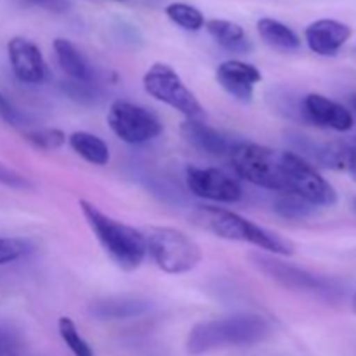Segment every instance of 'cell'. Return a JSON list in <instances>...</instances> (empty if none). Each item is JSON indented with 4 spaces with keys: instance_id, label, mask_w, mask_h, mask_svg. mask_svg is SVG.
Returning <instances> with one entry per match:
<instances>
[{
    "instance_id": "cell-1",
    "label": "cell",
    "mask_w": 356,
    "mask_h": 356,
    "mask_svg": "<svg viewBox=\"0 0 356 356\" xmlns=\"http://www.w3.org/2000/svg\"><path fill=\"white\" fill-rule=\"evenodd\" d=\"M271 323L257 313H236L219 320L197 323L188 336V351L202 355L216 348L250 346L266 339Z\"/></svg>"
},
{
    "instance_id": "cell-2",
    "label": "cell",
    "mask_w": 356,
    "mask_h": 356,
    "mask_svg": "<svg viewBox=\"0 0 356 356\" xmlns=\"http://www.w3.org/2000/svg\"><path fill=\"white\" fill-rule=\"evenodd\" d=\"M79 205L97 242L122 270L132 271L141 266L146 256L145 233L110 218L87 200H80Z\"/></svg>"
},
{
    "instance_id": "cell-3",
    "label": "cell",
    "mask_w": 356,
    "mask_h": 356,
    "mask_svg": "<svg viewBox=\"0 0 356 356\" xmlns=\"http://www.w3.org/2000/svg\"><path fill=\"white\" fill-rule=\"evenodd\" d=\"M191 219L198 228L205 229L219 238L252 243L259 249L278 254V256H291L294 252L291 242L278 236L277 233L270 232L263 226H257L256 222L232 211H226V209L198 207L191 214Z\"/></svg>"
},
{
    "instance_id": "cell-4",
    "label": "cell",
    "mask_w": 356,
    "mask_h": 356,
    "mask_svg": "<svg viewBox=\"0 0 356 356\" xmlns=\"http://www.w3.org/2000/svg\"><path fill=\"white\" fill-rule=\"evenodd\" d=\"M145 240L146 254L165 273H188L202 261L200 245L181 229L153 226L146 232Z\"/></svg>"
},
{
    "instance_id": "cell-5",
    "label": "cell",
    "mask_w": 356,
    "mask_h": 356,
    "mask_svg": "<svg viewBox=\"0 0 356 356\" xmlns=\"http://www.w3.org/2000/svg\"><path fill=\"white\" fill-rule=\"evenodd\" d=\"M232 165L242 179L273 191H287L282 153L254 143H238L229 152Z\"/></svg>"
},
{
    "instance_id": "cell-6",
    "label": "cell",
    "mask_w": 356,
    "mask_h": 356,
    "mask_svg": "<svg viewBox=\"0 0 356 356\" xmlns=\"http://www.w3.org/2000/svg\"><path fill=\"white\" fill-rule=\"evenodd\" d=\"M143 86L149 96L183 113L188 120L204 118V108L172 66L165 63L152 65L143 76Z\"/></svg>"
},
{
    "instance_id": "cell-7",
    "label": "cell",
    "mask_w": 356,
    "mask_h": 356,
    "mask_svg": "<svg viewBox=\"0 0 356 356\" xmlns=\"http://www.w3.org/2000/svg\"><path fill=\"white\" fill-rule=\"evenodd\" d=\"M287 191L301 197L313 207H327L337 202V193L332 184L323 179L322 174L306 159L294 152L282 153Z\"/></svg>"
},
{
    "instance_id": "cell-8",
    "label": "cell",
    "mask_w": 356,
    "mask_h": 356,
    "mask_svg": "<svg viewBox=\"0 0 356 356\" xmlns=\"http://www.w3.org/2000/svg\"><path fill=\"white\" fill-rule=\"evenodd\" d=\"M106 120L113 134L129 145H143L162 132V124L152 111L129 101H113Z\"/></svg>"
},
{
    "instance_id": "cell-9",
    "label": "cell",
    "mask_w": 356,
    "mask_h": 356,
    "mask_svg": "<svg viewBox=\"0 0 356 356\" xmlns=\"http://www.w3.org/2000/svg\"><path fill=\"white\" fill-rule=\"evenodd\" d=\"M186 184L191 193L212 202L233 204L238 202L243 195L238 181L219 169L190 167L186 170Z\"/></svg>"
},
{
    "instance_id": "cell-10",
    "label": "cell",
    "mask_w": 356,
    "mask_h": 356,
    "mask_svg": "<svg viewBox=\"0 0 356 356\" xmlns=\"http://www.w3.org/2000/svg\"><path fill=\"white\" fill-rule=\"evenodd\" d=\"M10 68L19 82L37 86L45 80L47 66H45L44 56L40 49L31 40L23 37H14L7 45Z\"/></svg>"
},
{
    "instance_id": "cell-11",
    "label": "cell",
    "mask_w": 356,
    "mask_h": 356,
    "mask_svg": "<svg viewBox=\"0 0 356 356\" xmlns=\"http://www.w3.org/2000/svg\"><path fill=\"white\" fill-rule=\"evenodd\" d=\"M302 113L305 120L337 132L350 131L355 124L353 113L346 106L322 94H308L302 99Z\"/></svg>"
},
{
    "instance_id": "cell-12",
    "label": "cell",
    "mask_w": 356,
    "mask_h": 356,
    "mask_svg": "<svg viewBox=\"0 0 356 356\" xmlns=\"http://www.w3.org/2000/svg\"><path fill=\"white\" fill-rule=\"evenodd\" d=\"M257 266L264 271L270 278L277 280L278 284L287 289H296V291H315L327 292L329 291V282L325 278H320L309 271L301 270L292 264L282 263V261L273 259V257L256 256L254 257Z\"/></svg>"
},
{
    "instance_id": "cell-13",
    "label": "cell",
    "mask_w": 356,
    "mask_h": 356,
    "mask_svg": "<svg viewBox=\"0 0 356 356\" xmlns=\"http://www.w3.org/2000/svg\"><path fill=\"white\" fill-rule=\"evenodd\" d=\"M216 79L229 96L247 103V101L252 99L254 87L257 82H261L263 76L254 65L238 61V59H229V61L221 63L218 66Z\"/></svg>"
},
{
    "instance_id": "cell-14",
    "label": "cell",
    "mask_w": 356,
    "mask_h": 356,
    "mask_svg": "<svg viewBox=\"0 0 356 356\" xmlns=\"http://www.w3.org/2000/svg\"><path fill=\"white\" fill-rule=\"evenodd\" d=\"M306 42L320 56H336L350 40L351 28L337 19H318L306 28Z\"/></svg>"
},
{
    "instance_id": "cell-15",
    "label": "cell",
    "mask_w": 356,
    "mask_h": 356,
    "mask_svg": "<svg viewBox=\"0 0 356 356\" xmlns=\"http://www.w3.org/2000/svg\"><path fill=\"white\" fill-rule=\"evenodd\" d=\"M181 134L191 146L207 155L221 156L232 152L228 139L202 120H188L186 118L181 125Z\"/></svg>"
},
{
    "instance_id": "cell-16",
    "label": "cell",
    "mask_w": 356,
    "mask_h": 356,
    "mask_svg": "<svg viewBox=\"0 0 356 356\" xmlns=\"http://www.w3.org/2000/svg\"><path fill=\"white\" fill-rule=\"evenodd\" d=\"M148 309L149 302L146 299L134 298V296H117L96 302L90 308V313L101 320H125L145 315Z\"/></svg>"
},
{
    "instance_id": "cell-17",
    "label": "cell",
    "mask_w": 356,
    "mask_h": 356,
    "mask_svg": "<svg viewBox=\"0 0 356 356\" xmlns=\"http://www.w3.org/2000/svg\"><path fill=\"white\" fill-rule=\"evenodd\" d=\"M205 28L209 35L226 51L235 52V54H247L252 51V42L240 24L228 19H209Z\"/></svg>"
},
{
    "instance_id": "cell-18",
    "label": "cell",
    "mask_w": 356,
    "mask_h": 356,
    "mask_svg": "<svg viewBox=\"0 0 356 356\" xmlns=\"http://www.w3.org/2000/svg\"><path fill=\"white\" fill-rule=\"evenodd\" d=\"M54 52L58 65L63 72L70 76V80H79V82H92V70L89 63L82 56V52L76 49L73 42L66 38H56Z\"/></svg>"
},
{
    "instance_id": "cell-19",
    "label": "cell",
    "mask_w": 356,
    "mask_h": 356,
    "mask_svg": "<svg viewBox=\"0 0 356 356\" xmlns=\"http://www.w3.org/2000/svg\"><path fill=\"white\" fill-rule=\"evenodd\" d=\"M257 31H259L261 38L275 49L294 51V49L301 47V38L298 37V33L287 24L273 19V17H263L257 21Z\"/></svg>"
},
{
    "instance_id": "cell-20",
    "label": "cell",
    "mask_w": 356,
    "mask_h": 356,
    "mask_svg": "<svg viewBox=\"0 0 356 356\" xmlns=\"http://www.w3.org/2000/svg\"><path fill=\"white\" fill-rule=\"evenodd\" d=\"M68 145L76 155L92 165H106L110 160V149L106 143L90 132H73L68 138Z\"/></svg>"
},
{
    "instance_id": "cell-21",
    "label": "cell",
    "mask_w": 356,
    "mask_h": 356,
    "mask_svg": "<svg viewBox=\"0 0 356 356\" xmlns=\"http://www.w3.org/2000/svg\"><path fill=\"white\" fill-rule=\"evenodd\" d=\"M165 14L174 24L188 31H198L205 26V17L197 7L184 2H174L165 7Z\"/></svg>"
},
{
    "instance_id": "cell-22",
    "label": "cell",
    "mask_w": 356,
    "mask_h": 356,
    "mask_svg": "<svg viewBox=\"0 0 356 356\" xmlns=\"http://www.w3.org/2000/svg\"><path fill=\"white\" fill-rule=\"evenodd\" d=\"M273 207H275V212L285 219L308 218V216L313 212V209H315L312 204L302 200L301 197H298V195L294 193H289V191H282V193L278 195Z\"/></svg>"
},
{
    "instance_id": "cell-23",
    "label": "cell",
    "mask_w": 356,
    "mask_h": 356,
    "mask_svg": "<svg viewBox=\"0 0 356 356\" xmlns=\"http://www.w3.org/2000/svg\"><path fill=\"white\" fill-rule=\"evenodd\" d=\"M58 330L63 343L70 348L73 356H94L92 350H90V346L87 344V341L80 336L79 329H76V325L73 323L72 318L61 316L58 322Z\"/></svg>"
},
{
    "instance_id": "cell-24",
    "label": "cell",
    "mask_w": 356,
    "mask_h": 356,
    "mask_svg": "<svg viewBox=\"0 0 356 356\" xmlns=\"http://www.w3.org/2000/svg\"><path fill=\"white\" fill-rule=\"evenodd\" d=\"M24 139L38 149H58L66 143L65 132L59 129H35L24 131Z\"/></svg>"
},
{
    "instance_id": "cell-25",
    "label": "cell",
    "mask_w": 356,
    "mask_h": 356,
    "mask_svg": "<svg viewBox=\"0 0 356 356\" xmlns=\"http://www.w3.org/2000/svg\"><path fill=\"white\" fill-rule=\"evenodd\" d=\"M65 92L68 94L72 99L79 101V103L90 104L96 101L97 90L92 86V82H79V80H68L65 83Z\"/></svg>"
},
{
    "instance_id": "cell-26",
    "label": "cell",
    "mask_w": 356,
    "mask_h": 356,
    "mask_svg": "<svg viewBox=\"0 0 356 356\" xmlns=\"http://www.w3.org/2000/svg\"><path fill=\"white\" fill-rule=\"evenodd\" d=\"M0 356H30L19 337L9 329L0 327Z\"/></svg>"
},
{
    "instance_id": "cell-27",
    "label": "cell",
    "mask_w": 356,
    "mask_h": 356,
    "mask_svg": "<svg viewBox=\"0 0 356 356\" xmlns=\"http://www.w3.org/2000/svg\"><path fill=\"white\" fill-rule=\"evenodd\" d=\"M28 250L26 242L19 238H0V266L19 259Z\"/></svg>"
},
{
    "instance_id": "cell-28",
    "label": "cell",
    "mask_w": 356,
    "mask_h": 356,
    "mask_svg": "<svg viewBox=\"0 0 356 356\" xmlns=\"http://www.w3.org/2000/svg\"><path fill=\"white\" fill-rule=\"evenodd\" d=\"M0 120L6 122L7 125H13V127L26 125V117L2 92H0Z\"/></svg>"
},
{
    "instance_id": "cell-29",
    "label": "cell",
    "mask_w": 356,
    "mask_h": 356,
    "mask_svg": "<svg viewBox=\"0 0 356 356\" xmlns=\"http://www.w3.org/2000/svg\"><path fill=\"white\" fill-rule=\"evenodd\" d=\"M30 3H35L38 7H44V9L52 10V13H65L70 9L68 0H28Z\"/></svg>"
},
{
    "instance_id": "cell-30",
    "label": "cell",
    "mask_w": 356,
    "mask_h": 356,
    "mask_svg": "<svg viewBox=\"0 0 356 356\" xmlns=\"http://www.w3.org/2000/svg\"><path fill=\"white\" fill-rule=\"evenodd\" d=\"M0 183L7 184V186H14V188H23L28 184L23 177L14 174L13 170L6 169L3 165H0Z\"/></svg>"
},
{
    "instance_id": "cell-31",
    "label": "cell",
    "mask_w": 356,
    "mask_h": 356,
    "mask_svg": "<svg viewBox=\"0 0 356 356\" xmlns=\"http://www.w3.org/2000/svg\"><path fill=\"white\" fill-rule=\"evenodd\" d=\"M350 162H348V169H351V167H356V139L355 143H351L350 145Z\"/></svg>"
},
{
    "instance_id": "cell-32",
    "label": "cell",
    "mask_w": 356,
    "mask_h": 356,
    "mask_svg": "<svg viewBox=\"0 0 356 356\" xmlns=\"http://www.w3.org/2000/svg\"><path fill=\"white\" fill-rule=\"evenodd\" d=\"M350 104H351V108H353V111L356 113V94H353V96H351Z\"/></svg>"
},
{
    "instance_id": "cell-33",
    "label": "cell",
    "mask_w": 356,
    "mask_h": 356,
    "mask_svg": "<svg viewBox=\"0 0 356 356\" xmlns=\"http://www.w3.org/2000/svg\"><path fill=\"white\" fill-rule=\"evenodd\" d=\"M351 309H353V313L356 315V292H355L353 299H351Z\"/></svg>"
},
{
    "instance_id": "cell-34",
    "label": "cell",
    "mask_w": 356,
    "mask_h": 356,
    "mask_svg": "<svg viewBox=\"0 0 356 356\" xmlns=\"http://www.w3.org/2000/svg\"><path fill=\"white\" fill-rule=\"evenodd\" d=\"M348 170H350V172L353 174V177L356 179V167H351V169H348Z\"/></svg>"
},
{
    "instance_id": "cell-35",
    "label": "cell",
    "mask_w": 356,
    "mask_h": 356,
    "mask_svg": "<svg viewBox=\"0 0 356 356\" xmlns=\"http://www.w3.org/2000/svg\"><path fill=\"white\" fill-rule=\"evenodd\" d=\"M353 211H355V214H356V198L353 200Z\"/></svg>"
},
{
    "instance_id": "cell-36",
    "label": "cell",
    "mask_w": 356,
    "mask_h": 356,
    "mask_svg": "<svg viewBox=\"0 0 356 356\" xmlns=\"http://www.w3.org/2000/svg\"><path fill=\"white\" fill-rule=\"evenodd\" d=\"M117 2H125V0H117Z\"/></svg>"
}]
</instances>
